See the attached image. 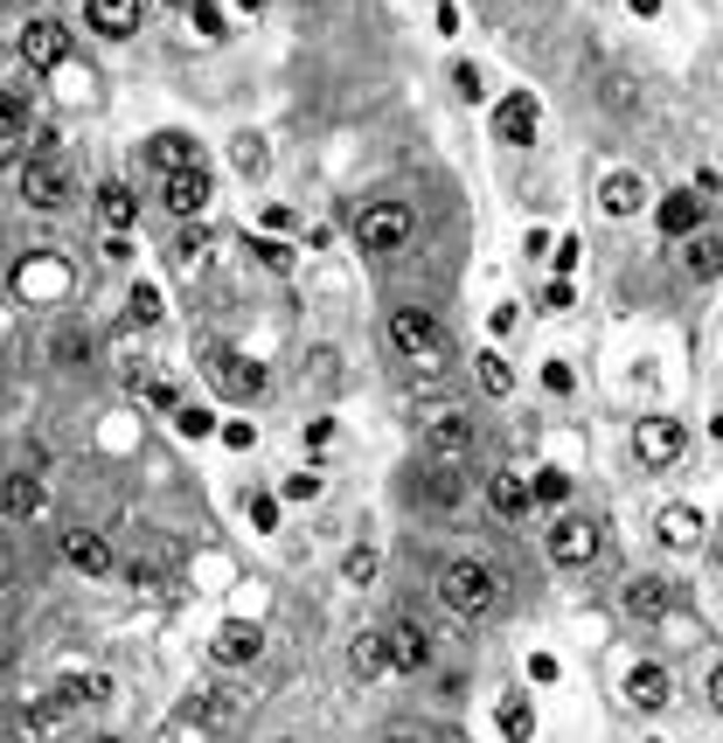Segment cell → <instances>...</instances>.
<instances>
[{"mask_svg": "<svg viewBox=\"0 0 723 743\" xmlns=\"http://www.w3.org/2000/svg\"><path fill=\"white\" fill-rule=\"evenodd\" d=\"M633 452H640V466L668 472L681 452H689V431H681L675 417H640V424H633Z\"/></svg>", "mask_w": 723, "mask_h": 743, "instance_id": "cell-5", "label": "cell"}, {"mask_svg": "<svg viewBox=\"0 0 723 743\" xmlns=\"http://www.w3.org/2000/svg\"><path fill=\"white\" fill-rule=\"evenodd\" d=\"M22 63L28 70H63L70 63V28L63 22H28L22 28Z\"/></svg>", "mask_w": 723, "mask_h": 743, "instance_id": "cell-8", "label": "cell"}, {"mask_svg": "<svg viewBox=\"0 0 723 743\" xmlns=\"http://www.w3.org/2000/svg\"><path fill=\"white\" fill-rule=\"evenodd\" d=\"M28 125V98L22 91H0V132H22Z\"/></svg>", "mask_w": 723, "mask_h": 743, "instance_id": "cell-36", "label": "cell"}, {"mask_svg": "<svg viewBox=\"0 0 723 743\" xmlns=\"http://www.w3.org/2000/svg\"><path fill=\"white\" fill-rule=\"evenodd\" d=\"M251 438H258L251 424H223V445H237V452H251Z\"/></svg>", "mask_w": 723, "mask_h": 743, "instance_id": "cell-44", "label": "cell"}, {"mask_svg": "<svg viewBox=\"0 0 723 743\" xmlns=\"http://www.w3.org/2000/svg\"><path fill=\"white\" fill-rule=\"evenodd\" d=\"M390 348L417 361V369H439L446 361V327H439V313L431 307H396L390 313Z\"/></svg>", "mask_w": 723, "mask_h": 743, "instance_id": "cell-2", "label": "cell"}, {"mask_svg": "<svg viewBox=\"0 0 723 743\" xmlns=\"http://www.w3.org/2000/svg\"><path fill=\"white\" fill-rule=\"evenodd\" d=\"M175 431H181V438H209V431H216V410H202V404H175Z\"/></svg>", "mask_w": 723, "mask_h": 743, "instance_id": "cell-33", "label": "cell"}, {"mask_svg": "<svg viewBox=\"0 0 723 743\" xmlns=\"http://www.w3.org/2000/svg\"><path fill=\"white\" fill-rule=\"evenodd\" d=\"M230 167L244 181H264V167H272V154H264V140L258 132H244V140H230Z\"/></svg>", "mask_w": 723, "mask_h": 743, "instance_id": "cell-28", "label": "cell"}, {"mask_svg": "<svg viewBox=\"0 0 723 743\" xmlns=\"http://www.w3.org/2000/svg\"><path fill=\"white\" fill-rule=\"evenodd\" d=\"M487 507L501 514V522H522V514H529V480H522V472H494V480H487Z\"/></svg>", "mask_w": 723, "mask_h": 743, "instance_id": "cell-20", "label": "cell"}, {"mask_svg": "<svg viewBox=\"0 0 723 743\" xmlns=\"http://www.w3.org/2000/svg\"><path fill=\"white\" fill-rule=\"evenodd\" d=\"M536 98H529V91H515V98H501V111H494V140L501 146H529V132H536Z\"/></svg>", "mask_w": 723, "mask_h": 743, "instance_id": "cell-13", "label": "cell"}, {"mask_svg": "<svg viewBox=\"0 0 723 743\" xmlns=\"http://www.w3.org/2000/svg\"><path fill=\"white\" fill-rule=\"evenodd\" d=\"M209 369H216V383L230 390V396H258L264 390V369H258V361H244V355H230V348H216Z\"/></svg>", "mask_w": 723, "mask_h": 743, "instance_id": "cell-18", "label": "cell"}, {"mask_svg": "<svg viewBox=\"0 0 723 743\" xmlns=\"http://www.w3.org/2000/svg\"><path fill=\"white\" fill-rule=\"evenodd\" d=\"M626 612H633L640 625H661L675 612V590H668V577H633L626 584Z\"/></svg>", "mask_w": 723, "mask_h": 743, "instance_id": "cell-12", "label": "cell"}, {"mask_svg": "<svg viewBox=\"0 0 723 743\" xmlns=\"http://www.w3.org/2000/svg\"><path fill=\"white\" fill-rule=\"evenodd\" d=\"M439 598H446L460 619H494V612H501V570L466 556V563H452L446 577H439Z\"/></svg>", "mask_w": 723, "mask_h": 743, "instance_id": "cell-1", "label": "cell"}, {"mask_svg": "<svg viewBox=\"0 0 723 743\" xmlns=\"http://www.w3.org/2000/svg\"><path fill=\"white\" fill-rule=\"evenodd\" d=\"M63 556L78 563L84 577H105V570H111V542L91 536V528H70V536H63Z\"/></svg>", "mask_w": 723, "mask_h": 743, "instance_id": "cell-19", "label": "cell"}, {"mask_svg": "<svg viewBox=\"0 0 723 743\" xmlns=\"http://www.w3.org/2000/svg\"><path fill=\"white\" fill-rule=\"evenodd\" d=\"M70 195H78V181H70V160L43 140V146L22 160V202H28V208H63Z\"/></svg>", "mask_w": 723, "mask_h": 743, "instance_id": "cell-3", "label": "cell"}, {"mask_svg": "<svg viewBox=\"0 0 723 743\" xmlns=\"http://www.w3.org/2000/svg\"><path fill=\"white\" fill-rule=\"evenodd\" d=\"M383 743H411V736H383Z\"/></svg>", "mask_w": 723, "mask_h": 743, "instance_id": "cell-49", "label": "cell"}, {"mask_svg": "<svg viewBox=\"0 0 723 743\" xmlns=\"http://www.w3.org/2000/svg\"><path fill=\"white\" fill-rule=\"evenodd\" d=\"M411 230H417V216L404 202H369L355 216V243H362V251H404Z\"/></svg>", "mask_w": 723, "mask_h": 743, "instance_id": "cell-4", "label": "cell"}, {"mask_svg": "<svg viewBox=\"0 0 723 743\" xmlns=\"http://www.w3.org/2000/svg\"><path fill=\"white\" fill-rule=\"evenodd\" d=\"M529 501H549V507H557V501H570V480H564V466H543L536 480H529Z\"/></svg>", "mask_w": 723, "mask_h": 743, "instance_id": "cell-31", "label": "cell"}, {"mask_svg": "<svg viewBox=\"0 0 723 743\" xmlns=\"http://www.w3.org/2000/svg\"><path fill=\"white\" fill-rule=\"evenodd\" d=\"M98 743H111V736H98Z\"/></svg>", "mask_w": 723, "mask_h": 743, "instance_id": "cell-51", "label": "cell"}, {"mask_svg": "<svg viewBox=\"0 0 723 743\" xmlns=\"http://www.w3.org/2000/svg\"><path fill=\"white\" fill-rule=\"evenodd\" d=\"M598 556V522L592 514H564L557 528H549V563L557 570H584Z\"/></svg>", "mask_w": 723, "mask_h": 743, "instance_id": "cell-6", "label": "cell"}, {"mask_svg": "<svg viewBox=\"0 0 723 743\" xmlns=\"http://www.w3.org/2000/svg\"><path fill=\"white\" fill-rule=\"evenodd\" d=\"M466 452H473V417H466V410H431V424H425V459L452 466V459H466Z\"/></svg>", "mask_w": 723, "mask_h": 743, "instance_id": "cell-7", "label": "cell"}, {"mask_svg": "<svg viewBox=\"0 0 723 743\" xmlns=\"http://www.w3.org/2000/svg\"><path fill=\"white\" fill-rule=\"evenodd\" d=\"M278 743H299V736H278Z\"/></svg>", "mask_w": 723, "mask_h": 743, "instance_id": "cell-50", "label": "cell"}, {"mask_svg": "<svg viewBox=\"0 0 723 743\" xmlns=\"http://www.w3.org/2000/svg\"><path fill=\"white\" fill-rule=\"evenodd\" d=\"M161 202L175 216H202L209 208V167H181V175H161Z\"/></svg>", "mask_w": 723, "mask_h": 743, "instance_id": "cell-11", "label": "cell"}, {"mask_svg": "<svg viewBox=\"0 0 723 743\" xmlns=\"http://www.w3.org/2000/svg\"><path fill=\"white\" fill-rule=\"evenodd\" d=\"M543 313H570V285H564V278H557V285L543 292Z\"/></svg>", "mask_w": 723, "mask_h": 743, "instance_id": "cell-43", "label": "cell"}, {"mask_svg": "<svg viewBox=\"0 0 723 743\" xmlns=\"http://www.w3.org/2000/svg\"><path fill=\"white\" fill-rule=\"evenodd\" d=\"M452 84H460V98L473 105V98H481V91H487V77H481V70H473V63H460V70H452Z\"/></svg>", "mask_w": 723, "mask_h": 743, "instance_id": "cell-40", "label": "cell"}, {"mask_svg": "<svg viewBox=\"0 0 723 743\" xmlns=\"http://www.w3.org/2000/svg\"><path fill=\"white\" fill-rule=\"evenodd\" d=\"M320 493V472H293V480H285V501H313Z\"/></svg>", "mask_w": 723, "mask_h": 743, "instance_id": "cell-42", "label": "cell"}, {"mask_svg": "<svg viewBox=\"0 0 723 743\" xmlns=\"http://www.w3.org/2000/svg\"><path fill=\"white\" fill-rule=\"evenodd\" d=\"M70 285V272L56 257H35V264H22V272H14V292L22 299H43V292H63Z\"/></svg>", "mask_w": 723, "mask_h": 743, "instance_id": "cell-21", "label": "cell"}, {"mask_svg": "<svg viewBox=\"0 0 723 743\" xmlns=\"http://www.w3.org/2000/svg\"><path fill=\"white\" fill-rule=\"evenodd\" d=\"M237 8H251V14H258V8H264V0H237Z\"/></svg>", "mask_w": 723, "mask_h": 743, "instance_id": "cell-48", "label": "cell"}, {"mask_svg": "<svg viewBox=\"0 0 723 743\" xmlns=\"http://www.w3.org/2000/svg\"><path fill=\"white\" fill-rule=\"evenodd\" d=\"M661 230H668V237H689V230H696V195H668V202H661Z\"/></svg>", "mask_w": 723, "mask_h": 743, "instance_id": "cell-30", "label": "cell"}, {"mask_svg": "<svg viewBox=\"0 0 723 743\" xmlns=\"http://www.w3.org/2000/svg\"><path fill=\"white\" fill-rule=\"evenodd\" d=\"M383 667H390V639H383V633H362V639L348 646V674L369 681V674H383Z\"/></svg>", "mask_w": 723, "mask_h": 743, "instance_id": "cell-27", "label": "cell"}, {"mask_svg": "<svg viewBox=\"0 0 723 743\" xmlns=\"http://www.w3.org/2000/svg\"><path fill=\"white\" fill-rule=\"evenodd\" d=\"M209 654H216L223 667H244V660H258V654H264V633H258L251 619H223V625H216V639H209Z\"/></svg>", "mask_w": 723, "mask_h": 743, "instance_id": "cell-10", "label": "cell"}, {"mask_svg": "<svg viewBox=\"0 0 723 743\" xmlns=\"http://www.w3.org/2000/svg\"><path fill=\"white\" fill-rule=\"evenodd\" d=\"M578 257H584V243H578V237H564V243H557V272H570Z\"/></svg>", "mask_w": 723, "mask_h": 743, "instance_id": "cell-45", "label": "cell"}, {"mask_svg": "<svg viewBox=\"0 0 723 743\" xmlns=\"http://www.w3.org/2000/svg\"><path fill=\"white\" fill-rule=\"evenodd\" d=\"M98 216L111 223V237H126L132 216H140V195H132L126 181H105V188H98Z\"/></svg>", "mask_w": 723, "mask_h": 743, "instance_id": "cell-22", "label": "cell"}, {"mask_svg": "<svg viewBox=\"0 0 723 743\" xmlns=\"http://www.w3.org/2000/svg\"><path fill=\"white\" fill-rule=\"evenodd\" d=\"M626 8H633L640 22H654V14H661V0H626Z\"/></svg>", "mask_w": 723, "mask_h": 743, "instance_id": "cell-46", "label": "cell"}, {"mask_svg": "<svg viewBox=\"0 0 723 743\" xmlns=\"http://www.w3.org/2000/svg\"><path fill=\"white\" fill-rule=\"evenodd\" d=\"M473 361H481V383H487L494 396H508V390H515V375H508V361L494 355V348H487V355H473Z\"/></svg>", "mask_w": 723, "mask_h": 743, "instance_id": "cell-35", "label": "cell"}, {"mask_svg": "<svg viewBox=\"0 0 723 743\" xmlns=\"http://www.w3.org/2000/svg\"><path fill=\"white\" fill-rule=\"evenodd\" d=\"M154 167L161 175H181V167H202V154H195L188 132H154Z\"/></svg>", "mask_w": 723, "mask_h": 743, "instance_id": "cell-23", "label": "cell"}, {"mask_svg": "<svg viewBox=\"0 0 723 743\" xmlns=\"http://www.w3.org/2000/svg\"><path fill=\"white\" fill-rule=\"evenodd\" d=\"M710 709L723 716V667H716V674H710Z\"/></svg>", "mask_w": 723, "mask_h": 743, "instance_id": "cell-47", "label": "cell"}, {"mask_svg": "<svg viewBox=\"0 0 723 743\" xmlns=\"http://www.w3.org/2000/svg\"><path fill=\"white\" fill-rule=\"evenodd\" d=\"M202 257H209V237H202V230H188V237L175 243V264H181V272H195Z\"/></svg>", "mask_w": 723, "mask_h": 743, "instance_id": "cell-38", "label": "cell"}, {"mask_svg": "<svg viewBox=\"0 0 723 743\" xmlns=\"http://www.w3.org/2000/svg\"><path fill=\"white\" fill-rule=\"evenodd\" d=\"M598 202H605V216H633V208L647 202V181L640 175H613L598 188Z\"/></svg>", "mask_w": 723, "mask_h": 743, "instance_id": "cell-26", "label": "cell"}, {"mask_svg": "<svg viewBox=\"0 0 723 743\" xmlns=\"http://www.w3.org/2000/svg\"><path fill=\"white\" fill-rule=\"evenodd\" d=\"M84 22L98 28V35H111V43H119V35L140 28V0H84Z\"/></svg>", "mask_w": 723, "mask_h": 743, "instance_id": "cell-16", "label": "cell"}, {"mask_svg": "<svg viewBox=\"0 0 723 743\" xmlns=\"http://www.w3.org/2000/svg\"><path fill=\"white\" fill-rule=\"evenodd\" d=\"M244 507H251V522H258V528H278V501H272V493H251Z\"/></svg>", "mask_w": 723, "mask_h": 743, "instance_id": "cell-41", "label": "cell"}, {"mask_svg": "<svg viewBox=\"0 0 723 743\" xmlns=\"http://www.w3.org/2000/svg\"><path fill=\"white\" fill-rule=\"evenodd\" d=\"M501 730H508V743H529V736H536V709H529L522 695H508L501 702Z\"/></svg>", "mask_w": 723, "mask_h": 743, "instance_id": "cell-29", "label": "cell"}, {"mask_svg": "<svg viewBox=\"0 0 723 743\" xmlns=\"http://www.w3.org/2000/svg\"><path fill=\"white\" fill-rule=\"evenodd\" d=\"M56 695H63V702H105V695H111V681H105V674H70Z\"/></svg>", "mask_w": 723, "mask_h": 743, "instance_id": "cell-32", "label": "cell"}, {"mask_svg": "<svg viewBox=\"0 0 723 743\" xmlns=\"http://www.w3.org/2000/svg\"><path fill=\"white\" fill-rule=\"evenodd\" d=\"M383 639H390V667H404V674H425V667H431V633H425L417 619H404V625L383 633Z\"/></svg>", "mask_w": 723, "mask_h": 743, "instance_id": "cell-14", "label": "cell"}, {"mask_svg": "<svg viewBox=\"0 0 723 743\" xmlns=\"http://www.w3.org/2000/svg\"><path fill=\"white\" fill-rule=\"evenodd\" d=\"M626 702H633V709H647V716H661L675 702V681H668V667L661 660H640L633 674H626Z\"/></svg>", "mask_w": 723, "mask_h": 743, "instance_id": "cell-9", "label": "cell"}, {"mask_svg": "<svg viewBox=\"0 0 723 743\" xmlns=\"http://www.w3.org/2000/svg\"><path fill=\"white\" fill-rule=\"evenodd\" d=\"M43 480H35V472H14V480H0V514H8V522H35V514H43Z\"/></svg>", "mask_w": 723, "mask_h": 743, "instance_id": "cell-15", "label": "cell"}, {"mask_svg": "<svg viewBox=\"0 0 723 743\" xmlns=\"http://www.w3.org/2000/svg\"><path fill=\"white\" fill-rule=\"evenodd\" d=\"M126 313H132V327H154V320H161V292H154V285H132Z\"/></svg>", "mask_w": 723, "mask_h": 743, "instance_id": "cell-34", "label": "cell"}, {"mask_svg": "<svg viewBox=\"0 0 723 743\" xmlns=\"http://www.w3.org/2000/svg\"><path fill=\"white\" fill-rule=\"evenodd\" d=\"M341 577H348V584H369V577H376V549H369V542H362V549H348Z\"/></svg>", "mask_w": 723, "mask_h": 743, "instance_id": "cell-37", "label": "cell"}, {"mask_svg": "<svg viewBox=\"0 0 723 743\" xmlns=\"http://www.w3.org/2000/svg\"><path fill=\"white\" fill-rule=\"evenodd\" d=\"M681 264H689V278H716L723 272V230H689L681 237Z\"/></svg>", "mask_w": 723, "mask_h": 743, "instance_id": "cell-17", "label": "cell"}, {"mask_svg": "<svg viewBox=\"0 0 723 743\" xmlns=\"http://www.w3.org/2000/svg\"><path fill=\"white\" fill-rule=\"evenodd\" d=\"M417 493H425L431 507H460V501H466L460 472H452V466H439V459H431V472H417Z\"/></svg>", "mask_w": 723, "mask_h": 743, "instance_id": "cell-24", "label": "cell"}, {"mask_svg": "<svg viewBox=\"0 0 723 743\" xmlns=\"http://www.w3.org/2000/svg\"><path fill=\"white\" fill-rule=\"evenodd\" d=\"M702 528H710V522H702L696 507H668V514H661V542H668V549H696Z\"/></svg>", "mask_w": 723, "mask_h": 743, "instance_id": "cell-25", "label": "cell"}, {"mask_svg": "<svg viewBox=\"0 0 723 743\" xmlns=\"http://www.w3.org/2000/svg\"><path fill=\"white\" fill-rule=\"evenodd\" d=\"M251 251H258V264H272V272H293V251H285L278 237H258Z\"/></svg>", "mask_w": 723, "mask_h": 743, "instance_id": "cell-39", "label": "cell"}]
</instances>
